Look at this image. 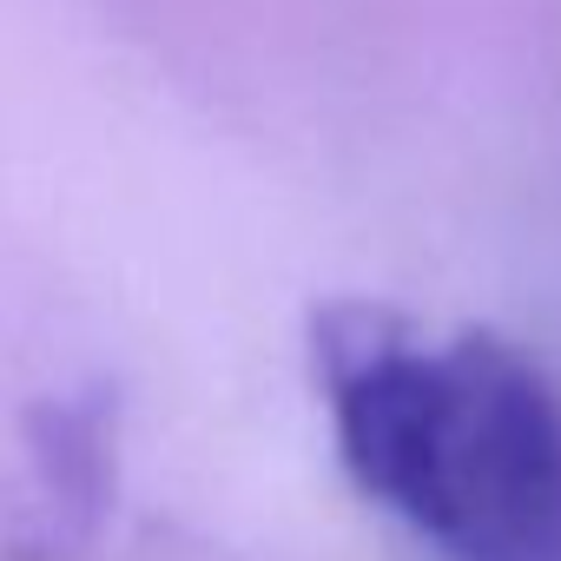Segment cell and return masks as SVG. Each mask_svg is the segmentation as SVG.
Returning <instances> with one entry per match:
<instances>
[{"instance_id":"1","label":"cell","mask_w":561,"mask_h":561,"mask_svg":"<svg viewBox=\"0 0 561 561\" xmlns=\"http://www.w3.org/2000/svg\"><path fill=\"white\" fill-rule=\"evenodd\" d=\"M311 364L351 489L397 528L443 561H561V403L515 344L331 305Z\"/></svg>"}]
</instances>
